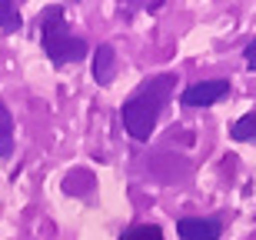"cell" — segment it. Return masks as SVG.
Here are the masks:
<instances>
[{"label":"cell","mask_w":256,"mask_h":240,"mask_svg":"<svg viewBox=\"0 0 256 240\" xmlns=\"http://www.w3.org/2000/svg\"><path fill=\"white\" fill-rule=\"evenodd\" d=\"M120 240H163V230L156 223H136V227H130Z\"/></svg>","instance_id":"obj_9"},{"label":"cell","mask_w":256,"mask_h":240,"mask_svg":"<svg viewBox=\"0 0 256 240\" xmlns=\"http://www.w3.org/2000/svg\"><path fill=\"white\" fill-rule=\"evenodd\" d=\"M173 87H176V77L173 74H160V77H150L146 84H140L130 94V100L124 104L120 117H124V127L133 140H150L163 107L173 97Z\"/></svg>","instance_id":"obj_1"},{"label":"cell","mask_w":256,"mask_h":240,"mask_svg":"<svg viewBox=\"0 0 256 240\" xmlns=\"http://www.w3.org/2000/svg\"><path fill=\"white\" fill-rule=\"evenodd\" d=\"M246 64L250 70H256V40H250V47H246Z\"/></svg>","instance_id":"obj_10"},{"label":"cell","mask_w":256,"mask_h":240,"mask_svg":"<svg viewBox=\"0 0 256 240\" xmlns=\"http://www.w3.org/2000/svg\"><path fill=\"white\" fill-rule=\"evenodd\" d=\"M10 154H14V117L7 104H0V157L7 160Z\"/></svg>","instance_id":"obj_6"},{"label":"cell","mask_w":256,"mask_h":240,"mask_svg":"<svg viewBox=\"0 0 256 240\" xmlns=\"http://www.w3.org/2000/svg\"><path fill=\"white\" fill-rule=\"evenodd\" d=\"M114 70H116V50L110 44H100L96 47V60H94V80L100 87L114 84Z\"/></svg>","instance_id":"obj_5"},{"label":"cell","mask_w":256,"mask_h":240,"mask_svg":"<svg viewBox=\"0 0 256 240\" xmlns=\"http://www.w3.org/2000/svg\"><path fill=\"white\" fill-rule=\"evenodd\" d=\"M40 40H44V50H47L50 64H57V67L86 57V44L70 34L60 4H54V7H47L40 14Z\"/></svg>","instance_id":"obj_2"},{"label":"cell","mask_w":256,"mask_h":240,"mask_svg":"<svg viewBox=\"0 0 256 240\" xmlns=\"http://www.w3.org/2000/svg\"><path fill=\"white\" fill-rule=\"evenodd\" d=\"M20 27H24V20H20L17 4H10V0H0V30H4V34H17Z\"/></svg>","instance_id":"obj_7"},{"label":"cell","mask_w":256,"mask_h":240,"mask_svg":"<svg viewBox=\"0 0 256 240\" xmlns=\"http://www.w3.org/2000/svg\"><path fill=\"white\" fill-rule=\"evenodd\" d=\"M176 233L183 240H220L223 233V223L216 217H183L176 223Z\"/></svg>","instance_id":"obj_4"},{"label":"cell","mask_w":256,"mask_h":240,"mask_svg":"<svg viewBox=\"0 0 256 240\" xmlns=\"http://www.w3.org/2000/svg\"><path fill=\"white\" fill-rule=\"evenodd\" d=\"M230 134H233V140H256V110H250L246 117H240Z\"/></svg>","instance_id":"obj_8"},{"label":"cell","mask_w":256,"mask_h":240,"mask_svg":"<svg viewBox=\"0 0 256 240\" xmlns=\"http://www.w3.org/2000/svg\"><path fill=\"white\" fill-rule=\"evenodd\" d=\"M226 94H230V80H200V84L183 90V104L186 107H213Z\"/></svg>","instance_id":"obj_3"}]
</instances>
